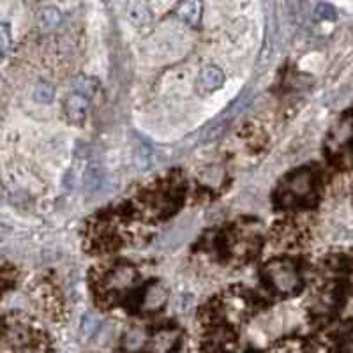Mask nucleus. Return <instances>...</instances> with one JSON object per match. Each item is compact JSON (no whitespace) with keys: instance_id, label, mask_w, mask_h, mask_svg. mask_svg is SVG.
Here are the masks:
<instances>
[{"instance_id":"nucleus-15","label":"nucleus","mask_w":353,"mask_h":353,"mask_svg":"<svg viewBox=\"0 0 353 353\" xmlns=\"http://www.w3.org/2000/svg\"><path fill=\"white\" fill-rule=\"evenodd\" d=\"M9 44H11V34H9L8 23L0 25V48H2V55H8Z\"/></svg>"},{"instance_id":"nucleus-1","label":"nucleus","mask_w":353,"mask_h":353,"mask_svg":"<svg viewBox=\"0 0 353 353\" xmlns=\"http://www.w3.org/2000/svg\"><path fill=\"white\" fill-rule=\"evenodd\" d=\"M2 353H53L48 336L36 323L18 316H6Z\"/></svg>"},{"instance_id":"nucleus-14","label":"nucleus","mask_w":353,"mask_h":353,"mask_svg":"<svg viewBox=\"0 0 353 353\" xmlns=\"http://www.w3.org/2000/svg\"><path fill=\"white\" fill-rule=\"evenodd\" d=\"M34 99L37 103H44L48 105L53 99V87L50 83H37L36 88H34Z\"/></svg>"},{"instance_id":"nucleus-3","label":"nucleus","mask_w":353,"mask_h":353,"mask_svg":"<svg viewBox=\"0 0 353 353\" xmlns=\"http://www.w3.org/2000/svg\"><path fill=\"white\" fill-rule=\"evenodd\" d=\"M283 203L285 205H302L309 203L316 196V179L313 172L301 170L293 173L283 185Z\"/></svg>"},{"instance_id":"nucleus-10","label":"nucleus","mask_w":353,"mask_h":353,"mask_svg":"<svg viewBox=\"0 0 353 353\" xmlns=\"http://www.w3.org/2000/svg\"><path fill=\"white\" fill-rule=\"evenodd\" d=\"M176 14L182 21H185L191 27H196L200 23L201 17V4L200 2H184V4L179 6L176 9Z\"/></svg>"},{"instance_id":"nucleus-9","label":"nucleus","mask_w":353,"mask_h":353,"mask_svg":"<svg viewBox=\"0 0 353 353\" xmlns=\"http://www.w3.org/2000/svg\"><path fill=\"white\" fill-rule=\"evenodd\" d=\"M225 83V74L217 65H205L201 69V85L207 90H217Z\"/></svg>"},{"instance_id":"nucleus-13","label":"nucleus","mask_w":353,"mask_h":353,"mask_svg":"<svg viewBox=\"0 0 353 353\" xmlns=\"http://www.w3.org/2000/svg\"><path fill=\"white\" fill-rule=\"evenodd\" d=\"M128 18L137 25H143L149 21V9L145 4H129Z\"/></svg>"},{"instance_id":"nucleus-12","label":"nucleus","mask_w":353,"mask_h":353,"mask_svg":"<svg viewBox=\"0 0 353 353\" xmlns=\"http://www.w3.org/2000/svg\"><path fill=\"white\" fill-rule=\"evenodd\" d=\"M272 353H327L325 350L316 348V346H309L305 343L301 341H286L283 345H279L277 348H274Z\"/></svg>"},{"instance_id":"nucleus-6","label":"nucleus","mask_w":353,"mask_h":353,"mask_svg":"<svg viewBox=\"0 0 353 353\" xmlns=\"http://www.w3.org/2000/svg\"><path fill=\"white\" fill-rule=\"evenodd\" d=\"M88 106H90V97L85 96V94L77 92L72 90L68 97H65V113H68V119L71 122H81L85 121V117L88 113Z\"/></svg>"},{"instance_id":"nucleus-7","label":"nucleus","mask_w":353,"mask_h":353,"mask_svg":"<svg viewBox=\"0 0 353 353\" xmlns=\"http://www.w3.org/2000/svg\"><path fill=\"white\" fill-rule=\"evenodd\" d=\"M166 302V290L157 283H152L143 290V295L140 299V309L147 313H154L157 309L163 307Z\"/></svg>"},{"instance_id":"nucleus-5","label":"nucleus","mask_w":353,"mask_h":353,"mask_svg":"<svg viewBox=\"0 0 353 353\" xmlns=\"http://www.w3.org/2000/svg\"><path fill=\"white\" fill-rule=\"evenodd\" d=\"M137 269H132L131 265H121L106 276L105 283H103V292L110 297H115V295H121V293L131 290L137 285Z\"/></svg>"},{"instance_id":"nucleus-11","label":"nucleus","mask_w":353,"mask_h":353,"mask_svg":"<svg viewBox=\"0 0 353 353\" xmlns=\"http://www.w3.org/2000/svg\"><path fill=\"white\" fill-rule=\"evenodd\" d=\"M334 350L336 353H353V323L337 332Z\"/></svg>"},{"instance_id":"nucleus-2","label":"nucleus","mask_w":353,"mask_h":353,"mask_svg":"<svg viewBox=\"0 0 353 353\" xmlns=\"http://www.w3.org/2000/svg\"><path fill=\"white\" fill-rule=\"evenodd\" d=\"M265 277H267L269 285L276 290V293L283 297H292L302 288L301 274L295 269V265L288 260L270 261L265 267Z\"/></svg>"},{"instance_id":"nucleus-4","label":"nucleus","mask_w":353,"mask_h":353,"mask_svg":"<svg viewBox=\"0 0 353 353\" xmlns=\"http://www.w3.org/2000/svg\"><path fill=\"white\" fill-rule=\"evenodd\" d=\"M181 346V332L175 327H161L154 334H147L140 353H176Z\"/></svg>"},{"instance_id":"nucleus-16","label":"nucleus","mask_w":353,"mask_h":353,"mask_svg":"<svg viewBox=\"0 0 353 353\" xmlns=\"http://www.w3.org/2000/svg\"><path fill=\"white\" fill-rule=\"evenodd\" d=\"M314 14H316L318 20H327V18H332L336 12H334L332 6L329 4H320L316 8V11H314Z\"/></svg>"},{"instance_id":"nucleus-8","label":"nucleus","mask_w":353,"mask_h":353,"mask_svg":"<svg viewBox=\"0 0 353 353\" xmlns=\"http://www.w3.org/2000/svg\"><path fill=\"white\" fill-rule=\"evenodd\" d=\"M36 21L41 30H55L62 23V12L57 8H43L37 12Z\"/></svg>"}]
</instances>
